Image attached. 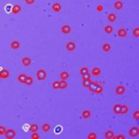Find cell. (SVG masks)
<instances>
[{
  "label": "cell",
  "instance_id": "9",
  "mask_svg": "<svg viewBox=\"0 0 139 139\" xmlns=\"http://www.w3.org/2000/svg\"><path fill=\"white\" fill-rule=\"evenodd\" d=\"M129 112V108L126 104H121V112L120 114L121 115H125L127 114Z\"/></svg>",
  "mask_w": 139,
  "mask_h": 139
},
{
  "label": "cell",
  "instance_id": "41",
  "mask_svg": "<svg viewBox=\"0 0 139 139\" xmlns=\"http://www.w3.org/2000/svg\"><path fill=\"white\" fill-rule=\"evenodd\" d=\"M25 2L28 4H31L35 2V0H25Z\"/></svg>",
  "mask_w": 139,
  "mask_h": 139
},
{
  "label": "cell",
  "instance_id": "16",
  "mask_svg": "<svg viewBox=\"0 0 139 139\" xmlns=\"http://www.w3.org/2000/svg\"><path fill=\"white\" fill-rule=\"evenodd\" d=\"M10 47L13 49H18L20 47V42L18 40H13L11 42Z\"/></svg>",
  "mask_w": 139,
  "mask_h": 139
},
{
  "label": "cell",
  "instance_id": "19",
  "mask_svg": "<svg viewBox=\"0 0 139 139\" xmlns=\"http://www.w3.org/2000/svg\"><path fill=\"white\" fill-rule=\"evenodd\" d=\"M60 78L62 80H66L67 79L69 78V72L67 71H62L60 73Z\"/></svg>",
  "mask_w": 139,
  "mask_h": 139
},
{
  "label": "cell",
  "instance_id": "28",
  "mask_svg": "<svg viewBox=\"0 0 139 139\" xmlns=\"http://www.w3.org/2000/svg\"><path fill=\"white\" fill-rule=\"evenodd\" d=\"M30 130L31 132H37L39 130V126L37 124H31L30 127Z\"/></svg>",
  "mask_w": 139,
  "mask_h": 139
},
{
  "label": "cell",
  "instance_id": "12",
  "mask_svg": "<svg viewBox=\"0 0 139 139\" xmlns=\"http://www.w3.org/2000/svg\"><path fill=\"white\" fill-rule=\"evenodd\" d=\"M114 136H115V134H114V133H113V131L108 130L104 133V137L105 139H113V137H114Z\"/></svg>",
  "mask_w": 139,
  "mask_h": 139
},
{
  "label": "cell",
  "instance_id": "22",
  "mask_svg": "<svg viewBox=\"0 0 139 139\" xmlns=\"http://www.w3.org/2000/svg\"><path fill=\"white\" fill-rule=\"evenodd\" d=\"M60 83V87H59V89H65L67 87V83L65 81V80H62L59 81Z\"/></svg>",
  "mask_w": 139,
  "mask_h": 139
},
{
  "label": "cell",
  "instance_id": "39",
  "mask_svg": "<svg viewBox=\"0 0 139 139\" xmlns=\"http://www.w3.org/2000/svg\"><path fill=\"white\" fill-rule=\"evenodd\" d=\"M113 139H126V137H124L123 135H119L117 136H114L113 137Z\"/></svg>",
  "mask_w": 139,
  "mask_h": 139
},
{
  "label": "cell",
  "instance_id": "15",
  "mask_svg": "<svg viewBox=\"0 0 139 139\" xmlns=\"http://www.w3.org/2000/svg\"><path fill=\"white\" fill-rule=\"evenodd\" d=\"M113 113L117 115H119L120 112H121V104H115L113 105Z\"/></svg>",
  "mask_w": 139,
  "mask_h": 139
},
{
  "label": "cell",
  "instance_id": "27",
  "mask_svg": "<svg viewBox=\"0 0 139 139\" xmlns=\"http://www.w3.org/2000/svg\"><path fill=\"white\" fill-rule=\"evenodd\" d=\"M104 30L105 32L107 33V34H110V33H112V31H113V28H112V26H110V25H107V26H106L104 27Z\"/></svg>",
  "mask_w": 139,
  "mask_h": 139
},
{
  "label": "cell",
  "instance_id": "37",
  "mask_svg": "<svg viewBox=\"0 0 139 139\" xmlns=\"http://www.w3.org/2000/svg\"><path fill=\"white\" fill-rule=\"evenodd\" d=\"M31 138L32 139H39L40 138V136L37 132H33V134L31 136Z\"/></svg>",
  "mask_w": 139,
  "mask_h": 139
},
{
  "label": "cell",
  "instance_id": "10",
  "mask_svg": "<svg viewBox=\"0 0 139 139\" xmlns=\"http://www.w3.org/2000/svg\"><path fill=\"white\" fill-rule=\"evenodd\" d=\"M22 63L24 65L25 67H28L31 63V60L30 57H24L22 58Z\"/></svg>",
  "mask_w": 139,
  "mask_h": 139
},
{
  "label": "cell",
  "instance_id": "35",
  "mask_svg": "<svg viewBox=\"0 0 139 139\" xmlns=\"http://www.w3.org/2000/svg\"><path fill=\"white\" fill-rule=\"evenodd\" d=\"M6 130H7V129H6V128L4 126H0V136L4 135Z\"/></svg>",
  "mask_w": 139,
  "mask_h": 139
},
{
  "label": "cell",
  "instance_id": "32",
  "mask_svg": "<svg viewBox=\"0 0 139 139\" xmlns=\"http://www.w3.org/2000/svg\"><path fill=\"white\" fill-rule=\"evenodd\" d=\"M133 35L136 38H138L139 37V28L137 27L133 30Z\"/></svg>",
  "mask_w": 139,
  "mask_h": 139
},
{
  "label": "cell",
  "instance_id": "33",
  "mask_svg": "<svg viewBox=\"0 0 139 139\" xmlns=\"http://www.w3.org/2000/svg\"><path fill=\"white\" fill-rule=\"evenodd\" d=\"M52 87L55 90L59 89V87H60V83L58 81H54V82L53 83Z\"/></svg>",
  "mask_w": 139,
  "mask_h": 139
},
{
  "label": "cell",
  "instance_id": "7",
  "mask_svg": "<svg viewBox=\"0 0 139 139\" xmlns=\"http://www.w3.org/2000/svg\"><path fill=\"white\" fill-rule=\"evenodd\" d=\"M1 74V79H7L10 76V72L6 69H3L0 71Z\"/></svg>",
  "mask_w": 139,
  "mask_h": 139
},
{
  "label": "cell",
  "instance_id": "21",
  "mask_svg": "<svg viewBox=\"0 0 139 139\" xmlns=\"http://www.w3.org/2000/svg\"><path fill=\"white\" fill-rule=\"evenodd\" d=\"M101 69H100L99 67L93 68V69H92V71H91L92 74H93L94 76H99V75L101 74Z\"/></svg>",
  "mask_w": 139,
  "mask_h": 139
},
{
  "label": "cell",
  "instance_id": "38",
  "mask_svg": "<svg viewBox=\"0 0 139 139\" xmlns=\"http://www.w3.org/2000/svg\"><path fill=\"white\" fill-rule=\"evenodd\" d=\"M62 128L60 126H57V127H56V128H55L54 131H55L56 133L58 134V133H60L62 131Z\"/></svg>",
  "mask_w": 139,
  "mask_h": 139
},
{
  "label": "cell",
  "instance_id": "5",
  "mask_svg": "<svg viewBox=\"0 0 139 139\" xmlns=\"http://www.w3.org/2000/svg\"><path fill=\"white\" fill-rule=\"evenodd\" d=\"M126 92V88L124 85H120L115 87V92L117 95H123Z\"/></svg>",
  "mask_w": 139,
  "mask_h": 139
},
{
  "label": "cell",
  "instance_id": "42",
  "mask_svg": "<svg viewBox=\"0 0 139 139\" xmlns=\"http://www.w3.org/2000/svg\"><path fill=\"white\" fill-rule=\"evenodd\" d=\"M12 7H11L10 5H8V6L6 7V10H7V12H10V10H12Z\"/></svg>",
  "mask_w": 139,
  "mask_h": 139
},
{
  "label": "cell",
  "instance_id": "18",
  "mask_svg": "<svg viewBox=\"0 0 139 139\" xmlns=\"http://www.w3.org/2000/svg\"><path fill=\"white\" fill-rule=\"evenodd\" d=\"M33 79L31 76H28L26 77V80L24 81V84L26 85H28V86H30L33 84Z\"/></svg>",
  "mask_w": 139,
  "mask_h": 139
},
{
  "label": "cell",
  "instance_id": "25",
  "mask_svg": "<svg viewBox=\"0 0 139 139\" xmlns=\"http://www.w3.org/2000/svg\"><path fill=\"white\" fill-rule=\"evenodd\" d=\"M116 19H117V17H116L115 14H114L113 13H110L108 15V20L111 22H113L116 20Z\"/></svg>",
  "mask_w": 139,
  "mask_h": 139
},
{
  "label": "cell",
  "instance_id": "31",
  "mask_svg": "<svg viewBox=\"0 0 139 139\" xmlns=\"http://www.w3.org/2000/svg\"><path fill=\"white\" fill-rule=\"evenodd\" d=\"M97 138H98V136L96 135V133L94 132L90 133L87 136V139H96Z\"/></svg>",
  "mask_w": 139,
  "mask_h": 139
},
{
  "label": "cell",
  "instance_id": "2",
  "mask_svg": "<svg viewBox=\"0 0 139 139\" xmlns=\"http://www.w3.org/2000/svg\"><path fill=\"white\" fill-rule=\"evenodd\" d=\"M36 76L38 80L43 81L47 77V72L44 69L38 70L36 73Z\"/></svg>",
  "mask_w": 139,
  "mask_h": 139
},
{
  "label": "cell",
  "instance_id": "24",
  "mask_svg": "<svg viewBox=\"0 0 139 139\" xmlns=\"http://www.w3.org/2000/svg\"><path fill=\"white\" fill-rule=\"evenodd\" d=\"M122 7H123V4L121 1H117L114 4V7L115 8V9H117L118 10H121L122 8Z\"/></svg>",
  "mask_w": 139,
  "mask_h": 139
},
{
  "label": "cell",
  "instance_id": "36",
  "mask_svg": "<svg viewBox=\"0 0 139 139\" xmlns=\"http://www.w3.org/2000/svg\"><path fill=\"white\" fill-rule=\"evenodd\" d=\"M82 77L83 80H86V79H90V77H91V75L89 73V72H87L86 74H83L81 76Z\"/></svg>",
  "mask_w": 139,
  "mask_h": 139
},
{
  "label": "cell",
  "instance_id": "13",
  "mask_svg": "<svg viewBox=\"0 0 139 139\" xmlns=\"http://www.w3.org/2000/svg\"><path fill=\"white\" fill-rule=\"evenodd\" d=\"M127 34H128V32L124 28H120L117 31V35L121 38L125 37L127 35Z\"/></svg>",
  "mask_w": 139,
  "mask_h": 139
},
{
  "label": "cell",
  "instance_id": "43",
  "mask_svg": "<svg viewBox=\"0 0 139 139\" xmlns=\"http://www.w3.org/2000/svg\"><path fill=\"white\" fill-rule=\"evenodd\" d=\"M0 79H1V74H0Z\"/></svg>",
  "mask_w": 139,
  "mask_h": 139
},
{
  "label": "cell",
  "instance_id": "1",
  "mask_svg": "<svg viewBox=\"0 0 139 139\" xmlns=\"http://www.w3.org/2000/svg\"><path fill=\"white\" fill-rule=\"evenodd\" d=\"M88 88H89L90 91H91L92 92H94V93L98 94H101L103 91V88L102 87V86L95 81H91L89 87Z\"/></svg>",
  "mask_w": 139,
  "mask_h": 139
},
{
  "label": "cell",
  "instance_id": "23",
  "mask_svg": "<svg viewBox=\"0 0 139 139\" xmlns=\"http://www.w3.org/2000/svg\"><path fill=\"white\" fill-rule=\"evenodd\" d=\"M26 76L25 74H20L19 76H18V80L19 81L20 83H24V81L26 80Z\"/></svg>",
  "mask_w": 139,
  "mask_h": 139
},
{
  "label": "cell",
  "instance_id": "8",
  "mask_svg": "<svg viewBox=\"0 0 139 139\" xmlns=\"http://www.w3.org/2000/svg\"><path fill=\"white\" fill-rule=\"evenodd\" d=\"M61 30H62V32L64 33V34H68V33H69L71 31V26L69 25L65 24V25H63L61 28Z\"/></svg>",
  "mask_w": 139,
  "mask_h": 139
},
{
  "label": "cell",
  "instance_id": "34",
  "mask_svg": "<svg viewBox=\"0 0 139 139\" xmlns=\"http://www.w3.org/2000/svg\"><path fill=\"white\" fill-rule=\"evenodd\" d=\"M132 116H133V118L134 119L138 121V120L139 119V110H137L135 111V112H133V113Z\"/></svg>",
  "mask_w": 139,
  "mask_h": 139
},
{
  "label": "cell",
  "instance_id": "14",
  "mask_svg": "<svg viewBox=\"0 0 139 139\" xmlns=\"http://www.w3.org/2000/svg\"><path fill=\"white\" fill-rule=\"evenodd\" d=\"M21 10V7L19 4H15L12 8V12L14 14H18Z\"/></svg>",
  "mask_w": 139,
  "mask_h": 139
},
{
  "label": "cell",
  "instance_id": "6",
  "mask_svg": "<svg viewBox=\"0 0 139 139\" xmlns=\"http://www.w3.org/2000/svg\"><path fill=\"white\" fill-rule=\"evenodd\" d=\"M76 44L72 41L69 42H67V44L65 45V48H66V49L68 51H69V52L74 51V50H75V49H76Z\"/></svg>",
  "mask_w": 139,
  "mask_h": 139
},
{
  "label": "cell",
  "instance_id": "20",
  "mask_svg": "<svg viewBox=\"0 0 139 139\" xmlns=\"http://www.w3.org/2000/svg\"><path fill=\"white\" fill-rule=\"evenodd\" d=\"M111 45L109 43H104L102 46V49L104 52H109L111 50Z\"/></svg>",
  "mask_w": 139,
  "mask_h": 139
},
{
  "label": "cell",
  "instance_id": "26",
  "mask_svg": "<svg viewBox=\"0 0 139 139\" xmlns=\"http://www.w3.org/2000/svg\"><path fill=\"white\" fill-rule=\"evenodd\" d=\"M42 129L44 132H48L51 130V126L48 123H44L42 126Z\"/></svg>",
  "mask_w": 139,
  "mask_h": 139
},
{
  "label": "cell",
  "instance_id": "3",
  "mask_svg": "<svg viewBox=\"0 0 139 139\" xmlns=\"http://www.w3.org/2000/svg\"><path fill=\"white\" fill-rule=\"evenodd\" d=\"M4 135L6 139H13L16 136V132L13 129H9L6 130Z\"/></svg>",
  "mask_w": 139,
  "mask_h": 139
},
{
  "label": "cell",
  "instance_id": "30",
  "mask_svg": "<svg viewBox=\"0 0 139 139\" xmlns=\"http://www.w3.org/2000/svg\"><path fill=\"white\" fill-rule=\"evenodd\" d=\"M89 69L88 67H81L80 70V73L81 76H82L83 74H86L87 72H89Z\"/></svg>",
  "mask_w": 139,
  "mask_h": 139
},
{
  "label": "cell",
  "instance_id": "4",
  "mask_svg": "<svg viewBox=\"0 0 139 139\" xmlns=\"http://www.w3.org/2000/svg\"><path fill=\"white\" fill-rule=\"evenodd\" d=\"M139 135V128L138 126H133L129 130V135L132 138L138 137Z\"/></svg>",
  "mask_w": 139,
  "mask_h": 139
},
{
  "label": "cell",
  "instance_id": "11",
  "mask_svg": "<svg viewBox=\"0 0 139 139\" xmlns=\"http://www.w3.org/2000/svg\"><path fill=\"white\" fill-rule=\"evenodd\" d=\"M92 113L89 110H83L82 112V113H81V116H82V117L83 119H89L90 117V116H91Z\"/></svg>",
  "mask_w": 139,
  "mask_h": 139
},
{
  "label": "cell",
  "instance_id": "40",
  "mask_svg": "<svg viewBox=\"0 0 139 139\" xmlns=\"http://www.w3.org/2000/svg\"><path fill=\"white\" fill-rule=\"evenodd\" d=\"M96 10L98 12H102L103 10V7L102 5H98L97 7H96Z\"/></svg>",
  "mask_w": 139,
  "mask_h": 139
},
{
  "label": "cell",
  "instance_id": "17",
  "mask_svg": "<svg viewBox=\"0 0 139 139\" xmlns=\"http://www.w3.org/2000/svg\"><path fill=\"white\" fill-rule=\"evenodd\" d=\"M52 9L55 12H59L61 10L62 7H61L60 4H59L58 3H55L53 4Z\"/></svg>",
  "mask_w": 139,
  "mask_h": 139
},
{
  "label": "cell",
  "instance_id": "29",
  "mask_svg": "<svg viewBox=\"0 0 139 139\" xmlns=\"http://www.w3.org/2000/svg\"><path fill=\"white\" fill-rule=\"evenodd\" d=\"M92 81L90 80V79H86V80H83L82 84L83 86L84 87H86V88H88L89 87L90 84L91 83Z\"/></svg>",
  "mask_w": 139,
  "mask_h": 139
}]
</instances>
